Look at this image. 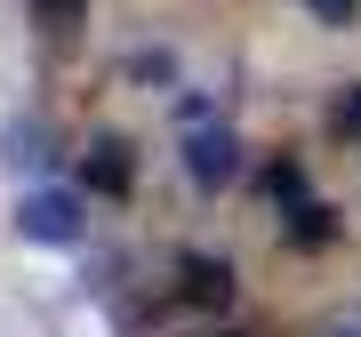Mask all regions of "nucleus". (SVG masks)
Segmentation results:
<instances>
[{"label":"nucleus","mask_w":361,"mask_h":337,"mask_svg":"<svg viewBox=\"0 0 361 337\" xmlns=\"http://www.w3.org/2000/svg\"><path fill=\"white\" fill-rule=\"evenodd\" d=\"M49 161H56V137H49L40 113H16L8 129H0V168H8V177H49Z\"/></svg>","instance_id":"obj_3"},{"label":"nucleus","mask_w":361,"mask_h":337,"mask_svg":"<svg viewBox=\"0 0 361 337\" xmlns=\"http://www.w3.org/2000/svg\"><path fill=\"white\" fill-rule=\"evenodd\" d=\"M32 16H40V32H73V25H89V0H32Z\"/></svg>","instance_id":"obj_6"},{"label":"nucleus","mask_w":361,"mask_h":337,"mask_svg":"<svg viewBox=\"0 0 361 337\" xmlns=\"http://www.w3.org/2000/svg\"><path fill=\"white\" fill-rule=\"evenodd\" d=\"M329 121H337V129H353V137H361V80H345V97H337V113H329Z\"/></svg>","instance_id":"obj_7"},{"label":"nucleus","mask_w":361,"mask_h":337,"mask_svg":"<svg viewBox=\"0 0 361 337\" xmlns=\"http://www.w3.org/2000/svg\"><path fill=\"white\" fill-rule=\"evenodd\" d=\"M80 177H89V193H129L137 161H129V137H97L89 161H80Z\"/></svg>","instance_id":"obj_4"},{"label":"nucleus","mask_w":361,"mask_h":337,"mask_svg":"<svg viewBox=\"0 0 361 337\" xmlns=\"http://www.w3.org/2000/svg\"><path fill=\"white\" fill-rule=\"evenodd\" d=\"M129 80H177V65L169 56H129Z\"/></svg>","instance_id":"obj_9"},{"label":"nucleus","mask_w":361,"mask_h":337,"mask_svg":"<svg viewBox=\"0 0 361 337\" xmlns=\"http://www.w3.org/2000/svg\"><path fill=\"white\" fill-rule=\"evenodd\" d=\"M177 273H185V289H177L185 305H233V265L225 257H185Z\"/></svg>","instance_id":"obj_5"},{"label":"nucleus","mask_w":361,"mask_h":337,"mask_svg":"<svg viewBox=\"0 0 361 337\" xmlns=\"http://www.w3.org/2000/svg\"><path fill=\"white\" fill-rule=\"evenodd\" d=\"M185 177L201 193H217V185L241 177V137L225 121H209V104H185Z\"/></svg>","instance_id":"obj_1"},{"label":"nucleus","mask_w":361,"mask_h":337,"mask_svg":"<svg viewBox=\"0 0 361 337\" xmlns=\"http://www.w3.org/2000/svg\"><path fill=\"white\" fill-rule=\"evenodd\" d=\"M73 233H80V193H65V185H32V193L16 201V241L56 249V241H73Z\"/></svg>","instance_id":"obj_2"},{"label":"nucleus","mask_w":361,"mask_h":337,"mask_svg":"<svg viewBox=\"0 0 361 337\" xmlns=\"http://www.w3.org/2000/svg\"><path fill=\"white\" fill-rule=\"evenodd\" d=\"M305 8L322 16V25H353V16H361V0H305Z\"/></svg>","instance_id":"obj_8"}]
</instances>
